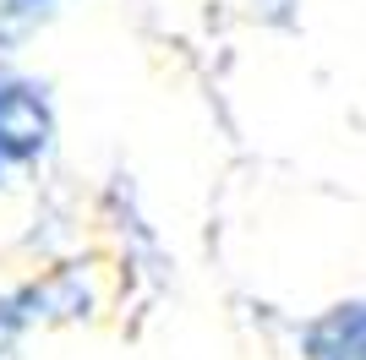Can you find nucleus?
<instances>
[{"label": "nucleus", "instance_id": "obj_1", "mask_svg": "<svg viewBox=\"0 0 366 360\" xmlns=\"http://www.w3.org/2000/svg\"><path fill=\"white\" fill-rule=\"evenodd\" d=\"M44 131H49V120H44V109H39V99H33L28 88L0 93V148L33 153L44 142Z\"/></svg>", "mask_w": 366, "mask_h": 360}]
</instances>
